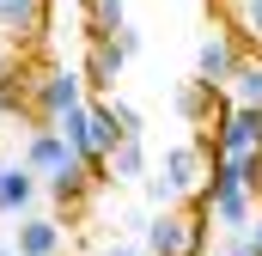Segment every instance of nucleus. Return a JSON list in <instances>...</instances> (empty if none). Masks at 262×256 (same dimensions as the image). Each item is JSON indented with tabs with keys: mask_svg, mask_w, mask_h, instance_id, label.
<instances>
[{
	"mask_svg": "<svg viewBox=\"0 0 262 256\" xmlns=\"http://www.w3.org/2000/svg\"><path fill=\"white\" fill-rule=\"evenodd\" d=\"M122 67H128V55L116 49V37L85 43V61H79V73H85V92H110V86L122 79Z\"/></svg>",
	"mask_w": 262,
	"mask_h": 256,
	"instance_id": "obj_10",
	"label": "nucleus"
},
{
	"mask_svg": "<svg viewBox=\"0 0 262 256\" xmlns=\"http://www.w3.org/2000/svg\"><path fill=\"white\" fill-rule=\"evenodd\" d=\"M0 256H18V250H12V244H0Z\"/></svg>",
	"mask_w": 262,
	"mask_h": 256,
	"instance_id": "obj_22",
	"label": "nucleus"
},
{
	"mask_svg": "<svg viewBox=\"0 0 262 256\" xmlns=\"http://www.w3.org/2000/svg\"><path fill=\"white\" fill-rule=\"evenodd\" d=\"M207 195L183 201V207H165L146 220V250L152 256H207Z\"/></svg>",
	"mask_w": 262,
	"mask_h": 256,
	"instance_id": "obj_1",
	"label": "nucleus"
},
{
	"mask_svg": "<svg viewBox=\"0 0 262 256\" xmlns=\"http://www.w3.org/2000/svg\"><path fill=\"white\" fill-rule=\"evenodd\" d=\"M220 110H226V92H220V86H207V79H183V86H177V116L189 128H213Z\"/></svg>",
	"mask_w": 262,
	"mask_h": 256,
	"instance_id": "obj_9",
	"label": "nucleus"
},
{
	"mask_svg": "<svg viewBox=\"0 0 262 256\" xmlns=\"http://www.w3.org/2000/svg\"><path fill=\"white\" fill-rule=\"evenodd\" d=\"M37 189H43V177H37L25 159H18V165H0V220H6V214H31Z\"/></svg>",
	"mask_w": 262,
	"mask_h": 256,
	"instance_id": "obj_11",
	"label": "nucleus"
},
{
	"mask_svg": "<svg viewBox=\"0 0 262 256\" xmlns=\"http://www.w3.org/2000/svg\"><path fill=\"white\" fill-rule=\"evenodd\" d=\"M55 128L73 140V153H79V159H104V146H98V116H92V98H85L79 110H67Z\"/></svg>",
	"mask_w": 262,
	"mask_h": 256,
	"instance_id": "obj_14",
	"label": "nucleus"
},
{
	"mask_svg": "<svg viewBox=\"0 0 262 256\" xmlns=\"http://www.w3.org/2000/svg\"><path fill=\"white\" fill-rule=\"evenodd\" d=\"M244 244H250V256H262V207H256V220H250V232H244Z\"/></svg>",
	"mask_w": 262,
	"mask_h": 256,
	"instance_id": "obj_20",
	"label": "nucleus"
},
{
	"mask_svg": "<svg viewBox=\"0 0 262 256\" xmlns=\"http://www.w3.org/2000/svg\"><path fill=\"white\" fill-rule=\"evenodd\" d=\"M226 31L244 49H262V0H226Z\"/></svg>",
	"mask_w": 262,
	"mask_h": 256,
	"instance_id": "obj_16",
	"label": "nucleus"
},
{
	"mask_svg": "<svg viewBox=\"0 0 262 256\" xmlns=\"http://www.w3.org/2000/svg\"><path fill=\"white\" fill-rule=\"evenodd\" d=\"M116 49H122L128 61H134V55H140V31H134V25H122V31H116Z\"/></svg>",
	"mask_w": 262,
	"mask_h": 256,
	"instance_id": "obj_19",
	"label": "nucleus"
},
{
	"mask_svg": "<svg viewBox=\"0 0 262 256\" xmlns=\"http://www.w3.org/2000/svg\"><path fill=\"white\" fill-rule=\"evenodd\" d=\"M207 146H213V159H244V153H256V146H262V110L226 104L220 122L207 128Z\"/></svg>",
	"mask_w": 262,
	"mask_h": 256,
	"instance_id": "obj_4",
	"label": "nucleus"
},
{
	"mask_svg": "<svg viewBox=\"0 0 262 256\" xmlns=\"http://www.w3.org/2000/svg\"><path fill=\"white\" fill-rule=\"evenodd\" d=\"M226 104H238V110H262V49H244L238 73L226 79Z\"/></svg>",
	"mask_w": 262,
	"mask_h": 256,
	"instance_id": "obj_12",
	"label": "nucleus"
},
{
	"mask_svg": "<svg viewBox=\"0 0 262 256\" xmlns=\"http://www.w3.org/2000/svg\"><path fill=\"white\" fill-rule=\"evenodd\" d=\"M159 177L171 183L177 207H183V201H201V195H207V177H213V146H207V140H183V146H171L165 165H159Z\"/></svg>",
	"mask_w": 262,
	"mask_h": 256,
	"instance_id": "obj_3",
	"label": "nucleus"
},
{
	"mask_svg": "<svg viewBox=\"0 0 262 256\" xmlns=\"http://www.w3.org/2000/svg\"><path fill=\"white\" fill-rule=\"evenodd\" d=\"M98 256H152V250H146V238H116V244H104Z\"/></svg>",
	"mask_w": 262,
	"mask_h": 256,
	"instance_id": "obj_18",
	"label": "nucleus"
},
{
	"mask_svg": "<svg viewBox=\"0 0 262 256\" xmlns=\"http://www.w3.org/2000/svg\"><path fill=\"white\" fill-rule=\"evenodd\" d=\"M232 256H250V244H244V238H238V244H232Z\"/></svg>",
	"mask_w": 262,
	"mask_h": 256,
	"instance_id": "obj_21",
	"label": "nucleus"
},
{
	"mask_svg": "<svg viewBox=\"0 0 262 256\" xmlns=\"http://www.w3.org/2000/svg\"><path fill=\"white\" fill-rule=\"evenodd\" d=\"M73 159H79V153H73V140H67L61 128H31V134H25V165H31L37 177H55Z\"/></svg>",
	"mask_w": 262,
	"mask_h": 256,
	"instance_id": "obj_7",
	"label": "nucleus"
},
{
	"mask_svg": "<svg viewBox=\"0 0 262 256\" xmlns=\"http://www.w3.org/2000/svg\"><path fill=\"white\" fill-rule=\"evenodd\" d=\"M49 0H0V31H6V43H18L25 55L31 49H43V37H49Z\"/></svg>",
	"mask_w": 262,
	"mask_h": 256,
	"instance_id": "obj_5",
	"label": "nucleus"
},
{
	"mask_svg": "<svg viewBox=\"0 0 262 256\" xmlns=\"http://www.w3.org/2000/svg\"><path fill=\"white\" fill-rule=\"evenodd\" d=\"M18 73H25V49L0 37V86H6V79H18Z\"/></svg>",
	"mask_w": 262,
	"mask_h": 256,
	"instance_id": "obj_17",
	"label": "nucleus"
},
{
	"mask_svg": "<svg viewBox=\"0 0 262 256\" xmlns=\"http://www.w3.org/2000/svg\"><path fill=\"white\" fill-rule=\"evenodd\" d=\"M79 25H85V43H104L128 25V12H122V0H79Z\"/></svg>",
	"mask_w": 262,
	"mask_h": 256,
	"instance_id": "obj_13",
	"label": "nucleus"
},
{
	"mask_svg": "<svg viewBox=\"0 0 262 256\" xmlns=\"http://www.w3.org/2000/svg\"><path fill=\"white\" fill-rule=\"evenodd\" d=\"M79 104H85V73H73V67H31V98H25V122L31 128H55Z\"/></svg>",
	"mask_w": 262,
	"mask_h": 256,
	"instance_id": "obj_2",
	"label": "nucleus"
},
{
	"mask_svg": "<svg viewBox=\"0 0 262 256\" xmlns=\"http://www.w3.org/2000/svg\"><path fill=\"white\" fill-rule=\"evenodd\" d=\"M67 232L61 220H49V214H18V226H12V250L18 256H61Z\"/></svg>",
	"mask_w": 262,
	"mask_h": 256,
	"instance_id": "obj_8",
	"label": "nucleus"
},
{
	"mask_svg": "<svg viewBox=\"0 0 262 256\" xmlns=\"http://www.w3.org/2000/svg\"><path fill=\"white\" fill-rule=\"evenodd\" d=\"M238 61H244V43H238L232 31H213V37L195 49V79H207V86L226 92V79L238 73Z\"/></svg>",
	"mask_w": 262,
	"mask_h": 256,
	"instance_id": "obj_6",
	"label": "nucleus"
},
{
	"mask_svg": "<svg viewBox=\"0 0 262 256\" xmlns=\"http://www.w3.org/2000/svg\"><path fill=\"white\" fill-rule=\"evenodd\" d=\"M49 6H67V0H49ZM73 6H79V0H73Z\"/></svg>",
	"mask_w": 262,
	"mask_h": 256,
	"instance_id": "obj_23",
	"label": "nucleus"
},
{
	"mask_svg": "<svg viewBox=\"0 0 262 256\" xmlns=\"http://www.w3.org/2000/svg\"><path fill=\"white\" fill-rule=\"evenodd\" d=\"M140 177H146V146L140 140H122L116 153H104V183L122 189V183H140Z\"/></svg>",
	"mask_w": 262,
	"mask_h": 256,
	"instance_id": "obj_15",
	"label": "nucleus"
}]
</instances>
